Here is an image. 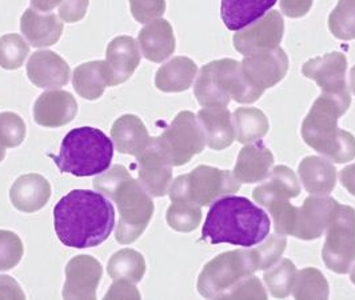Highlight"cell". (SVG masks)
<instances>
[{
	"label": "cell",
	"instance_id": "1",
	"mask_svg": "<svg viewBox=\"0 0 355 300\" xmlns=\"http://www.w3.org/2000/svg\"><path fill=\"white\" fill-rule=\"evenodd\" d=\"M53 226L66 247H96L115 227V209L101 193L73 190L56 203Z\"/></svg>",
	"mask_w": 355,
	"mask_h": 300
},
{
	"label": "cell",
	"instance_id": "18",
	"mask_svg": "<svg viewBox=\"0 0 355 300\" xmlns=\"http://www.w3.org/2000/svg\"><path fill=\"white\" fill-rule=\"evenodd\" d=\"M71 70L69 63L56 53L42 50L31 55L27 76L37 89H60L67 86Z\"/></svg>",
	"mask_w": 355,
	"mask_h": 300
},
{
	"label": "cell",
	"instance_id": "6",
	"mask_svg": "<svg viewBox=\"0 0 355 300\" xmlns=\"http://www.w3.org/2000/svg\"><path fill=\"white\" fill-rule=\"evenodd\" d=\"M194 95L203 107H227L231 99L241 105L257 102L242 76L239 62L234 59H219L203 66L196 78Z\"/></svg>",
	"mask_w": 355,
	"mask_h": 300
},
{
	"label": "cell",
	"instance_id": "39",
	"mask_svg": "<svg viewBox=\"0 0 355 300\" xmlns=\"http://www.w3.org/2000/svg\"><path fill=\"white\" fill-rule=\"evenodd\" d=\"M23 243L12 231L0 230V271H8L23 258Z\"/></svg>",
	"mask_w": 355,
	"mask_h": 300
},
{
	"label": "cell",
	"instance_id": "9",
	"mask_svg": "<svg viewBox=\"0 0 355 300\" xmlns=\"http://www.w3.org/2000/svg\"><path fill=\"white\" fill-rule=\"evenodd\" d=\"M322 259L336 274H347L355 265V210L337 203L331 212Z\"/></svg>",
	"mask_w": 355,
	"mask_h": 300
},
{
	"label": "cell",
	"instance_id": "37",
	"mask_svg": "<svg viewBox=\"0 0 355 300\" xmlns=\"http://www.w3.org/2000/svg\"><path fill=\"white\" fill-rule=\"evenodd\" d=\"M30 46L18 34H7L0 37V67L4 70H18L27 55Z\"/></svg>",
	"mask_w": 355,
	"mask_h": 300
},
{
	"label": "cell",
	"instance_id": "28",
	"mask_svg": "<svg viewBox=\"0 0 355 300\" xmlns=\"http://www.w3.org/2000/svg\"><path fill=\"white\" fill-rule=\"evenodd\" d=\"M301 194L298 177L286 166H277L267 180L252 191V197L261 206L274 199H290Z\"/></svg>",
	"mask_w": 355,
	"mask_h": 300
},
{
	"label": "cell",
	"instance_id": "15",
	"mask_svg": "<svg viewBox=\"0 0 355 300\" xmlns=\"http://www.w3.org/2000/svg\"><path fill=\"white\" fill-rule=\"evenodd\" d=\"M337 200L327 195H311L298 207L291 236L302 240L318 239L327 229Z\"/></svg>",
	"mask_w": 355,
	"mask_h": 300
},
{
	"label": "cell",
	"instance_id": "11",
	"mask_svg": "<svg viewBox=\"0 0 355 300\" xmlns=\"http://www.w3.org/2000/svg\"><path fill=\"white\" fill-rule=\"evenodd\" d=\"M245 82L257 100L267 89L277 86L287 73L288 58L284 48H267L245 55L239 62Z\"/></svg>",
	"mask_w": 355,
	"mask_h": 300
},
{
	"label": "cell",
	"instance_id": "21",
	"mask_svg": "<svg viewBox=\"0 0 355 300\" xmlns=\"http://www.w3.org/2000/svg\"><path fill=\"white\" fill-rule=\"evenodd\" d=\"M274 164V155L262 141L249 143L238 154L234 177L241 183H257L265 180Z\"/></svg>",
	"mask_w": 355,
	"mask_h": 300
},
{
	"label": "cell",
	"instance_id": "25",
	"mask_svg": "<svg viewBox=\"0 0 355 300\" xmlns=\"http://www.w3.org/2000/svg\"><path fill=\"white\" fill-rule=\"evenodd\" d=\"M111 139L118 152L138 158L146 150L150 136L141 118L127 114L112 124Z\"/></svg>",
	"mask_w": 355,
	"mask_h": 300
},
{
	"label": "cell",
	"instance_id": "45",
	"mask_svg": "<svg viewBox=\"0 0 355 300\" xmlns=\"http://www.w3.org/2000/svg\"><path fill=\"white\" fill-rule=\"evenodd\" d=\"M0 299H26V295L15 279L0 275Z\"/></svg>",
	"mask_w": 355,
	"mask_h": 300
},
{
	"label": "cell",
	"instance_id": "10",
	"mask_svg": "<svg viewBox=\"0 0 355 300\" xmlns=\"http://www.w3.org/2000/svg\"><path fill=\"white\" fill-rule=\"evenodd\" d=\"M154 141L173 167L187 164L206 147L202 127L191 111L179 112L166 131Z\"/></svg>",
	"mask_w": 355,
	"mask_h": 300
},
{
	"label": "cell",
	"instance_id": "30",
	"mask_svg": "<svg viewBox=\"0 0 355 300\" xmlns=\"http://www.w3.org/2000/svg\"><path fill=\"white\" fill-rule=\"evenodd\" d=\"M72 86L79 96L87 100H96L108 87L106 62L95 60L78 66L73 70Z\"/></svg>",
	"mask_w": 355,
	"mask_h": 300
},
{
	"label": "cell",
	"instance_id": "14",
	"mask_svg": "<svg viewBox=\"0 0 355 300\" xmlns=\"http://www.w3.org/2000/svg\"><path fill=\"white\" fill-rule=\"evenodd\" d=\"M103 275L102 265L89 255L72 258L66 267L64 299H96V288Z\"/></svg>",
	"mask_w": 355,
	"mask_h": 300
},
{
	"label": "cell",
	"instance_id": "13",
	"mask_svg": "<svg viewBox=\"0 0 355 300\" xmlns=\"http://www.w3.org/2000/svg\"><path fill=\"white\" fill-rule=\"evenodd\" d=\"M347 58L345 53H330L307 60L302 67V75L314 80L322 94L347 95L346 85Z\"/></svg>",
	"mask_w": 355,
	"mask_h": 300
},
{
	"label": "cell",
	"instance_id": "31",
	"mask_svg": "<svg viewBox=\"0 0 355 300\" xmlns=\"http://www.w3.org/2000/svg\"><path fill=\"white\" fill-rule=\"evenodd\" d=\"M235 139L242 144L261 141L268 132L266 115L254 107H239L232 114Z\"/></svg>",
	"mask_w": 355,
	"mask_h": 300
},
{
	"label": "cell",
	"instance_id": "23",
	"mask_svg": "<svg viewBox=\"0 0 355 300\" xmlns=\"http://www.w3.org/2000/svg\"><path fill=\"white\" fill-rule=\"evenodd\" d=\"M138 42L143 56L154 63L164 62L175 51L174 30L166 19H157L144 26Z\"/></svg>",
	"mask_w": 355,
	"mask_h": 300
},
{
	"label": "cell",
	"instance_id": "20",
	"mask_svg": "<svg viewBox=\"0 0 355 300\" xmlns=\"http://www.w3.org/2000/svg\"><path fill=\"white\" fill-rule=\"evenodd\" d=\"M196 118L205 134L206 144L211 150H225L235 141L232 115L227 107H203Z\"/></svg>",
	"mask_w": 355,
	"mask_h": 300
},
{
	"label": "cell",
	"instance_id": "34",
	"mask_svg": "<svg viewBox=\"0 0 355 300\" xmlns=\"http://www.w3.org/2000/svg\"><path fill=\"white\" fill-rule=\"evenodd\" d=\"M297 272H298L297 267L291 261L288 259L278 261L263 275V279L270 290V294L274 298H279V299L287 298L293 291Z\"/></svg>",
	"mask_w": 355,
	"mask_h": 300
},
{
	"label": "cell",
	"instance_id": "12",
	"mask_svg": "<svg viewBox=\"0 0 355 300\" xmlns=\"http://www.w3.org/2000/svg\"><path fill=\"white\" fill-rule=\"evenodd\" d=\"M284 21L279 11H268L265 17L251 23L232 37L234 48L239 53L249 55L254 51L277 48L282 42Z\"/></svg>",
	"mask_w": 355,
	"mask_h": 300
},
{
	"label": "cell",
	"instance_id": "47",
	"mask_svg": "<svg viewBox=\"0 0 355 300\" xmlns=\"http://www.w3.org/2000/svg\"><path fill=\"white\" fill-rule=\"evenodd\" d=\"M34 10L42 12H50L55 7H58L63 0H30Z\"/></svg>",
	"mask_w": 355,
	"mask_h": 300
},
{
	"label": "cell",
	"instance_id": "36",
	"mask_svg": "<svg viewBox=\"0 0 355 300\" xmlns=\"http://www.w3.org/2000/svg\"><path fill=\"white\" fill-rule=\"evenodd\" d=\"M329 30L340 40L355 39V0H339L329 15Z\"/></svg>",
	"mask_w": 355,
	"mask_h": 300
},
{
	"label": "cell",
	"instance_id": "19",
	"mask_svg": "<svg viewBox=\"0 0 355 300\" xmlns=\"http://www.w3.org/2000/svg\"><path fill=\"white\" fill-rule=\"evenodd\" d=\"M78 114V102L67 91H47L36 99L34 119L46 128H59L70 123Z\"/></svg>",
	"mask_w": 355,
	"mask_h": 300
},
{
	"label": "cell",
	"instance_id": "16",
	"mask_svg": "<svg viewBox=\"0 0 355 300\" xmlns=\"http://www.w3.org/2000/svg\"><path fill=\"white\" fill-rule=\"evenodd\" d=\"M139 164V182L151 196L162 197L168 194L173 182V166L159 147L150 138L146 150L137 158Z\"/></svg>",
	"mask_w": 355,
	"mask_h": 300
},
{
	"label": "cell",
	"instance_id": "4",
	"mask_svg": "<svg viewBox=\"0 0 355 300\" xmlns=\"http://www.w3.org/2000/svg\"><path fill=\"white\" fill-rule=\"evenodd\" d=\"M352 105V96L320 94L302 123V138L307 145L334 160L346 163L355 158V138L338 127V119Z\"/></svg>",
	"mask_w": 355,
	"mask_h": 300
},
{
	"label": "cell",
	"instance_id": "48",
	"mask_svg": "<svg viewBox=\"0 0 355 300\" xmlns=\"http://www.w3.org/2000/svg\"><path fill=\"white\" fill-rule=\"evenodd\" d=\"M349 79H350V89H352V92L355 95V66L350 71Z\"/></svg>",
	"mask_w": 355,
	"mask_h": 300
},
{
	"label": "cell",
	"instance_id": "27",
	"mask_svg": "<svg viewBox=\"0 0 355 300\" xmlns=\"http://www.w3.org/2000/svg\"><path fill=\"white\" fill-rule=\"evenodd\" d=\"M298 174L303 187L311 195H329L337 184V170L330 160L307 157L300 163Z\"/></svg>",
	"mask_w": 355,
	"mask_h": 300
},
{
	"label": "cell",
	"instance_id": "2",
	"mask_svg": "<svg viewBox=\"0 0 355 300\" xmlns=\"http://www.w3.org/2000/svg\"><path fill=\"white\" fill-rule=\"evenodd\" d=\"M270 227L265 210L248 197L226 195L214 202L202 229V240L251 248L266 239Z\"/></svg>",
	"mask_w": 355,
	"mask_h": 300
},
{
	"label": "cell",
	"instance_id": "40",
	"mask_svg": "<svg viewBox=\"0 0 355 300\" xmlns=\"http://www.w3.org/2000/svg\"><path fill=\"white\" fill-rule=\"evenodd\" d=\"M130 10L138 23L146 24L163 17L166 0H130Z\"/></svg>",
	"mask_w": 355,
	"mask_h": 300
},
{
	"label": "cell",
	"instance_id": "26",
	"mask_svg": "<svg viewBox=\"0 0 355 300\" xmlns=\"http://www.w3.org/2000/svg\"><path fill=\"white\" fill-rule=\"evenodd\" d=\"M278 0H222L220 17L230 31H241L265 17Z\"/></svg>",
	"mask_w": 355,
	"mask_h": 300
},
{
	"label": "cell",
	"instance_id": "50",
	"mask_svg": "<svg viewBox=\"0 0 355 300\" xmlns=\"http://www.w3.org/2000/svg\"><path fill=\"white\" fill-rule=\"evenodd\" d=\"M350 279H352V283L355 285V265L354 268H353V271H352V275H350Z\"/></svg>",
	"mask_w": 355,
	"mask_h": 300
},
{
	"label": "cell",
	"instance_id": "24",
	"mask_svg": "<svg viewBox=\"0 0 355 300\" xmlns=\"http://www.w3.org/2000/svg\"><path fill=\"white\" fill-rule=\"evenodd\" d=\"M20 31L33 47H50L63 34V21L55 14H42L30 7L20 19Z\"/></svg>",
	"mask_w": 355,
	"mask_h": 300
},
{
	"label": "cell",
	"instance_id": "29",
	"mask_svg": "<svg viewBox=\"0 0 355 300\" xmlns=\"http://www.w3.org/2000/svg\"><path fill=\"white\" fill-rule=\"evenodd\" d=\"M198 66L187 56H175L160 67L155 75V86L162 92H183L193 86Z\"/></svg>",
	"mask_w": 355,
	"mask_h": 300
},
{
	"label": "cell",
	"instance_id": "43",
	"mask_svg": "<svg viewBox=\"0 0 355 300\" xmlns=\"http://www.w3.org/2000/svg\"><path fill=\"white\" fill-rule=\"evenodd\" d=\"M106 299H141V294L134 283L115 281L106 294Z\"/></svg>",
	"mask_w": 355,
	"mask_h": 300
},
{
	"label": "cell",
	"instance_id": "5",
	"mask_svg": "<svg viewBox=\"0 0 355 300\" xmlns=\"http://www.w3.org/2000/svg\"><path fill=\"white\" fill-rule=\"evenodd\" d=\"M114 157V144L99 128L79 127L62 141L60 151L53 155L62 173L73 177H94L108 170Z\"/></svg>",
	"mask_w": 355,
	"mask_h": 300
},
{
	"label": "cell",
	"instance_id": "17",
	"mask_svg": "<svg viewBox=\"0 0 355 300\" xmlns=\"http://www.w3.org/2000/svg\"><path fill=\"white\" fill-rule=\"evenodd\" d=\"M106 58L108 87H115L132 76L141 64L142 53L134 37L118 36L108 43Z\"/></svg>",
	"mask_w": 355,
	"mask_h": 300
},
{
	"label": "cell",
	"instance_id": "7",
	"mask_svg": "<svg viewBox=\"0 0 355 300\" xmlns=\"http://www.w3.org/2000/svg\"><path fill=\"white\" fill-rule=\"evenodd\" d=\"M262 270L255 247L234 249L215 256L198 278V292L207 299H223L242 279Z\"/></svg>",
	"mask_w": 355,
	"mask_h": 300
},
{
	"label": "cell",
	"instance_id": "22",
	"mask_svg": "<svg viewBox=\"0 0 355 300\" xmlns=\"http://www.w3.org/2000/svg\"><path fill=\"white\" fill-rule=\"evenodd\" d=\"M50 196L51 186L49 180L39 174L18 177L10 190V199L14 207L26 213L42 210L49 203Z\"/></svg>",
	"mask_w": 355,
	"mask_h": 300
},
{
	"label": "cell",
	"instance_id": "44",
	"mask_svg": "<svg viewBox=\"0 0 355 300\" xmlns=\"http://www.w3.org/2000/svg\"><path fill=\"white\" fill-rule=\"evenodd\" d=\"M314 0H281V10L288 18H302L309 14Z\"/></svg>",
	"mask_w": 355,
	"mask_h": 300
},
{
	"label": "cell",
	"instance_id": "33",
	"mask_svg": "<svg viewBox=\"0 0 355 300\" xmlns=\"http://www.w3.org/2000/svg\"><path fill=\"white\" fill-rule=\"evenodd\" d=\"M291 292L295 299H327L329 283L320 270L307 267L297 272Z\"/></svg>",
	"mask_w": 355,
	"mask_h": 300
},
{
	"label": "cell",
	"instance_id": "38",
	"mask_svg": "<svg viewBox=\"0 0 355 300\" xmlns=\"http://www.w3.org/2000/svg\"><path fill=\"white\" fill-rule=\"evenodd\" d=\"M26 138V123L15 112L0 114V145L3 148H15Z\"/></svg>",
	"mask_w": 355,
	"mask_h": 300
},
{
	"label": "cell",
	"instance_id": "32",
	"mask_svg": "<svg viewBox=\"0 0 355 300\" xmlns=\"http://www.w3.org/2000/svg\"><path fill=\"white\" fill-rule=\"evenodd\" d=\"M107 272L114 282L125 281L135 284L141 282L146 274V262L141 252L125 248L111 256Z\"/></svg>",
	"mask_w": 355,
	"mask_h": 300
},
{
	"label": "cell",
	"instance_id": "42",
	"mask_svg": "<svg viewBox=\"0 0 355 300\" xmlns=\"http://www.w3.org/2000/svg\"><path fill=\"white\" fill-rule=\"evenodd\" d=\"M89 0H63L59 7V17L66 23H76L86 17Z\"/></svg>",
	"mask_w": 355,
	"mask_h": 300
},
{
	"label": "cell",
	"instance_id": "49",
	"mask_svg": "<svg viewBox=\"0 0 355 300\" xmlns=\"http://www.w3.org/2000/svg\"><path fill=\"white\" fill-rule=\"evenodd\" d=\"M4 157H6V148H3V147L0 145V161L4 159Z\"/></svg>",
	"mask_w": 355,
	"mask_h": 300
},
{
	"label": "cell",
	"instance_id": "46",
	"mask_svg": "<svg viewBox=\"0 0 355 300\" xmlns=\"http://www.w3.org/2000/svg\"><path fill=\"white\" fill-rule=\"evenodd\" d=\"M339 179L342 186L350 193V194L355 196V164L347 166L345 167L340 174H339Z\"/></svg>",
	"mask_w": 355,
	"mask_h": 300
},
{
	"label": "cell",
	"instance_id": "41",
	"mask_svg": "<svg viewBox=\"0 0 355 300\" xmlns=\"http://www.w3.org/2000/svg\"><path fill=\"white\" fill-rule=\"evenodd\" d=\"M223 299H267V292L262 282L250 275L231 288Z\"/></svg>",
	"mask_w": 355,
	"mask_h": 300
},
{
	"label": "cell",
	"instance_id": "8",
	"mask_svg": "<svg viewBox=\"0 0 355 300\" xmlns=\"http://www.w3.org/2000/svg\"><path fill=\"white\" fill-rule=\"evenodd\" d=\"M241 182L230 171L210 166H198L190 174L178 177L170 190L171 202H189L205 207L222 196L238 193Z\"/></svg>",
	"mask_w": 355,
	"mask_h": 300
},
{
	"label": "cell",
	"instance_id": "35",
	"mask_svg": "<svg viewBox=\"0 0 355 300\" xmlns=\"http://www.w3.org/2000/svg\"><path fill=\"white\" fill-rule=\"evenodd\" d=\"M167 224L178 232H191L202 222L200 206L189 202H173L166 213Z\"/></svg>",
	"mask_w": 355,
	"mask_h": 300
},
{
	"label": "cell",
	"instance_id": "3",
	"mask_svg": "<svg viewBox=\"0 0 355 300\" xmlns=\"http://www.w3.org/2000/svg\"><path fill=\"white\" fill-rule=\"evenodd\" d=\"M94 188L116 203L119 211L116 240L122 245L135 242L154 215V202L142 183L131 177L125 167L115 164L94 179Z\"/></svg>",
	"mask_w": 355,
	"mask_h": 300
}]
</instances>
